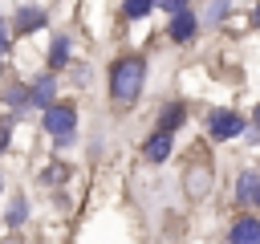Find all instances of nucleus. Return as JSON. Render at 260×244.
Returning <instances> with one entry per match:
<instances>
[{
    "instance_id": "nucleus-1",
    "label": "nucleus",
    "mask_w": 260,
    "mask_h": 244,
    "mask_svg": "<svg viewBox=\"0 0 260 244\" xmlns=\"http://www.w3.org/2000/svg\"><path fill=\"white\" fill-rule=\"evenodd\" d=\"M142 73H146L142 57H126V61H118L114 73H110V94H114L118 102H134L138 89H142Z\"/></svg>"
},
{
    "instance_id": "nucleus-2",
    "label": "nucleus",
    "mask_w": 260,
    "mask_h": 244,
    "mask_svg": "<svg viewBox=\"0 0 260 244\" xmlns=\"http://www.w3.org/2000/svg\"><path fill=\"white\" fill-rule=\"evenodd\" d=\"M73 126H77V110L73 106H49L45 110V130L49 134H73Z\"/></svg>"
},
{
    "instance_id": "nucleus-3",
    "label": "nucleus",
    "mask_w": 260,
    "mask_h": 244,
    "mask_svg": "<svg viewBox=\"0 0 260 244\" xmlns=\"http://www.w3.org/2000/svg\"><path fill=\"white\" fill-rule=\"evenodd\" d=\"M244 130V118L240 114H232V110H215L211 114V134L215 138H232V134H240Z\"/></svg>"
},
{
    "instance_id": "nucleus-4",
    "label": "nucleus",
    "mask_w": 260,
    "mask_h": 244,
    "mask_svg": "<svg viewBox=\"0 0 260 244\" xmlns=\"http://www.w3.org/2000/svg\"><path fill=\"white\" fill-rule=\"evenodd\" d=\"M228 244H260V220H236L228 232Z\"/></svg>"
},
{
    "instance_id": "nucleus-5",
    "label": "nucleus",
    "mask_w": 260,
    "mask_h": 244,
    "mask_svg": "<svg viewBox=\"0 0 260 244\" xmlns=\"http://www.w3.org/2000/svg\"><path fill=\"white\" fill-rule=\"evenodd\" d=\"M199 33V20H195V12H179L175 20H171V41H191Z\"/></svg>"
},
{
    "instance_id": "nucleus-6",
    "label": "nucleus",
    "mask_w": 260,
    "mask_h": 244,
    "mask_svg": "<svg viewBox=\"0 0 260 244\" xmlns=\"http://www.w3.org/2000/svg\"><path fill=\"white\" fill-rule=\"evenodd\" d=\"M240 203H248V207H260V175H256V171L240 175Z\"/></svg>"
},
{
    "instance_id": "nucleus-7",
    "label": "nucleus",
    "mask_w": 260,
    "mask_h": 244,
    "mask_svg": "<svg viewBox=\"0 0 260 244\" xmlns=\"http://www.w3.org/2000/svg\"><path fill=\"white\" fill-rule=\"evenodd\" d=\"M150 163H162L167 155H171V134H162V130H154L150 134V142H146V150H142Z\"/></svg>"
},
{
    "instance_id": "nucleus-8",
    "label": "nucleus",
    "mask_w": 260,
    "mask_h": 244,
    "mask_svg": "<svg viewBox=\"0 0 260 244\" xmlns=\"http://www.w3.org/2000/svg\"><path fill=\"white\" fill-rule=\"evenodd\" d=\"M16 28H20V33L45 28V12H41V8H20V16H16Z\"/></svg>"
},
{
    "instance_id": "nucleus-9",
    "label": "nucleus",
    "mask_w": 260,
    "mask_h": 244,
    "mask_svg": "<svg viewBox=\"0 0 260 244\" xmlns=\"http://www.w3.org/2000/svg\"><path fill=\"white\" fill-rule=\"evenodd\" d=\"M28 102H32V106H45V110H49V106H53V77H41V81L32 85Z\"/></svg>"
},
{
    "instance_id": "nucleus-10",
    "label": "nucleus",
    "mask_w": 260,
    "mask_h": 244,
    "mask_svg": "<svg viewBox=\"0 0 260 244\" xmlns=\"http://www.w3.org/2000/svg\"><path fill=\"white\" fill-rule=\"evenodd\" d=\"M65 61H69V41H65V37H57V41H53V49H49V65L57 69V65H65Z\"/></svg>"
},
{
    "instance_id": "nucleus-11",
    "label": "nucleus",
    "mask_w": 260,
    "mask_h": 244,
    "mask_svg": "<svg viewBox=\"0 0 260 244\" xmlns=\"http://www.w3.org/2000/svg\"><path fill=\"white\" fill-rule=\"evenodd\" d=\"M179 122H183V106H167V114L158 118V130H162V134H171Z\"/></svg>"
},
{
    "instance_id": "nucleus-12",
    "label": "nucleus",
    "mask_w": 260,
    "mask_h": 244,
    "mask_svg": "<svg viewBox=\"0 0 260 244\" xmlns=\"http://www.w3.org/2000/svg\"><path fill=\"white\" fill-rule=\"evenodd\" d=\"M150 4H154V0H126V16H130V20H142V16L150 12Z\"/></svg>"
},
{
    "instance_id": "nucleus-13",
    "label": "nucleus",
    "mask_w": 260,
    "mask_h": 244,
    "mask_svg": "<svg viewBox=\"0 0 260 244\" xmlns=\"http://www.w3.org/2000/svg\"><path fill=\"white\" fill-rule=\"evenodd\" d=\"M154 4H162L171 16H179V12H187V0H154Z\"/></svg>"
},
{
    "instance_id": "nucleus-14",
    "label": "nucleus",
    "mask_w": 260,
    "mask_h": 244,
    "mask_svg": "<svg viewBox=\"0 0 260 244\" xmlns=\"http://www.w3.org/2000/svg\"><path fill=\"white\" fill-rule=\"evenodd\" d=\"M223 8H228V0H211V4H207V16H211V20H219V16H223Z\"/></svg>"
},
{
    "instance_id": "nucleus-15",
    "label": "nucleus",
    "mask_w": 260,
    "mask_h": 244,
    "mask_svg": "<svg viewBox=\"0 0 260 244\" xmlns=\"http://www.w3.org/2000/svg\"><path fill=\"white\" fill-rule=\"evenodd\" d=\"M8 220H12V224H20V220H24V199H16V203H12V211H8Z\"/></svg>"
},
{
    "instance_id": "nucleus-16",
    "label": "nucleus",
    "mask_w": 260,
    "mask_h": 244,
    "mask_svg": "<svg viewBox=\"0 0 260 244\" xmlns=\"http://www.w3.org/2000/svg\"><path fill=\"white\" fill-rule=\"evenodd\" d=\"M4 49H8V37H4V24H0V57H4Z\"/></svg>"
},
{
    "instance_id": "nucleus-17",
    "label": "nucleus",
    "mask_w": 260,
    "mask_h": 244,
    "mask_svg": "<svg viewBox=\"0 0 260 244\" xmlns=\"http://www.w3.org/2000/svg\"><path fill=\"white\" fill-rule=\"evenodd\" d=\"M4 146H8V130L0 126V150H4Z\"/></svg>"
},
{
    "instance_id": "nucleus-18",
    "label": "nucleus",
    "mask_w": 260,
    "mask_h": 244,
    "mask_svg": "<svg viewBox=\"0 0 260 244\" xmlns=\"http://www.w3.org/2000/svg\"><path fill=\"white\" fill-rule=\"evenodd\" d=\"M252 20H256V24H260V4H256V16H252Z\"/></svg>"
},
{
    "instance_id": "nucleus-19",
    "label": "nucleus",
    "mask_w": 260,
    "mask_h": 244,
    "mask_svg": "<svg viewBox=\"0 0 260 244\" xmlns=\"http://www.w3.org/2000/svg\"><path fill=\"white\" fill-rule=\"evenodd\" d=\"M256 126H260V106H256Z\"/></svg>"
}]
</instances>
